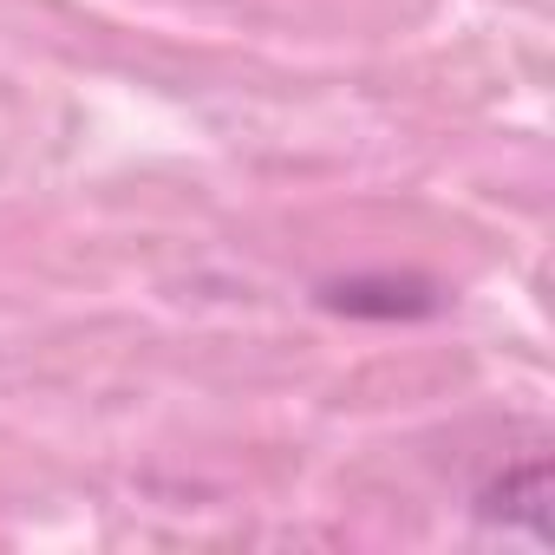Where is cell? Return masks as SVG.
I'll return each instance as SVG.
<instances>
[{
  "label": "cell",
  "instance_id": "1",
  "mask_svg": "<svg viewBox=\"0 0 555 555\" xmlns=\"http://www.w3.org/2000/svg\"><path fill=\"white\" fill-rule=\"evenodd\" d=\"M548 503H555V477H548V457H529L503 477H490L477 490V522L483 529H503V535H529V542H548L555 522H548Z\"/></svg>",
  "mask_w": 555,
  "mask_h": 555
},
{
  "label": "cell",
  "instance_id": "2",
  "mask_svg": "<svg viewBox=\"0 0 555 555\" xmlns=\"http://www.w3.org/2000/svg\"><path fill=\"white\" fill-rule=\"evenodd\" d=\"M321 308L353 314V321H412L438 308L431 282H412V274H353V282H327Z\"/></svg>",
  "mask_w": 555,
  "mask_h": 555
}]
</instances>
